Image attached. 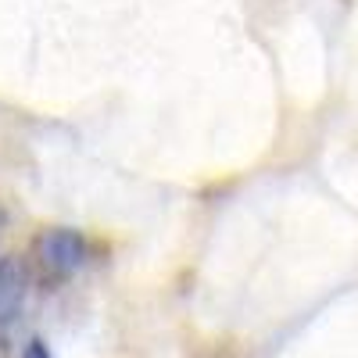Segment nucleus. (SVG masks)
<instances>
[{
    "label": "nucleus",
    "instance_id": "obj_1",
    "mask_svg": "<svg viewBox=\"0 0 358 358\" xmlns=\"http://www.w3.org/2000/svg\"><path fill=\"white\" fill-rule=\"evenodd\" d=\"M36 255L47 268H54V273H76V268H83L90 262V244L86 236L79 229H69V226H50L40 233L36 241Z\"/></svg>",
    "mask_w": 358,
    "mask_h": 358
},
{
    "label": "nucleus",
    "instance_id": "obj_2",
    "mask_svg": "<svg viewBox=\"0 0 358 358\" xmlns=\"http://www.w3.org/2000/svg\"><path fill=\"white\" fill-rule=\"evenodd\" d=\"M25 294V273L15 258H0V315H11Z\"/></svg>",
    "mask_w": 358,
    "mask_h": 358
},
{
    "label": "nucleus",
    "instance_id": "obj_3",
    "mask_svg": "<svg viewBox=\"0 0 358 358\" xmlns=\"http://www.w3.org/2000/svg\"><path fill=\"white\" fill-rule=\"evenodd\" d=\"M22 358H50V351H47L43 341H29L25 351H22Z\"/></svg>",
    "mask_w": 358,
    "mask_h": 358
}]
</instances>
